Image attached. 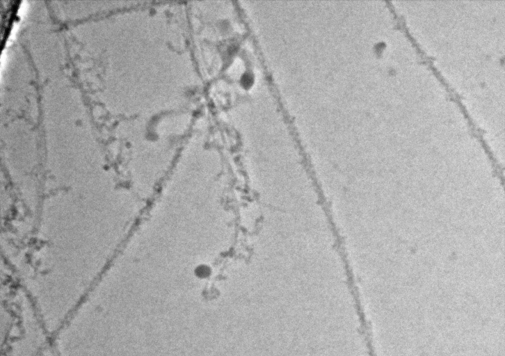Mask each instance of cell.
<instances>
[{
  "mask_svg": "<svg viewBox=\"0 0 505 356\" xmlns=\"http://www.w3.org/2000/svg\"><path fill=\"white\" fill-rule=\"evenodd\" d=\"M195 273L200 277H207L210 275L211 269L206 265H200L195 269Z\"/></svg>",
  "mask_w": 505,
  "mask_h": 356,
  "instance_id": "6da1fadb",
  "label": "cell"
}]
</instances>
